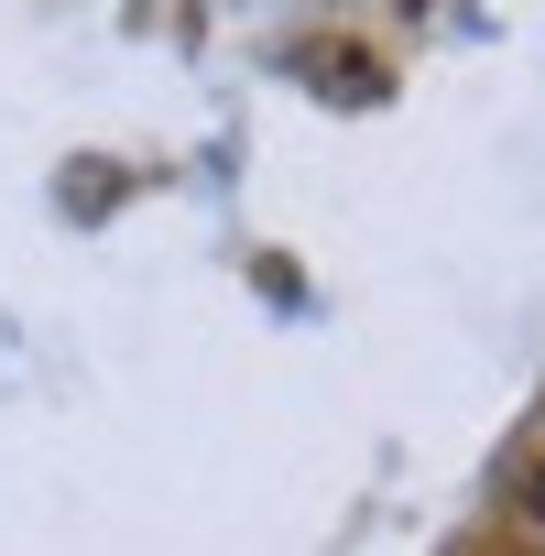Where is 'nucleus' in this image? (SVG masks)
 Listing matches in <instances>:
<instances>
[{
  "mask_svg": "<svg viewBox=\"0 0 545 556\" xmlns=\"http://www.w3.org/2000/svg\"><path fill=\"white\" fill-rule=\"evenodd\" d=\"M534 502H545V480H534Z\"/></svg>",
  "mask_w": 545,
  "mask_h": 556,
  "instance_id": "nucleus-1",
  "label": "nucleus"
}]
</instances>
